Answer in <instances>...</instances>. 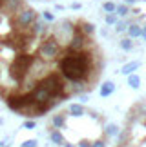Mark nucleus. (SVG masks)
I'll return each mask as SVG.
<instances>
[{"instance_id": "obj_13", "label": "nucleus", "mask_w": 146, "mask_h": 147, "mask_svg": "<svg viewBox=\"0 0 146 147\" xmlns=\"http://www.w3.org/2000/svg\"><path fill=\"white\" fill-rule=\"evenodd\" d=\"M121 47L124 49V51H132L133 44H132V40H130V38H124V40H121Z\"/></svg>"}, {"instance_id": "obj_12", "label": "nucleus", "mask_w": 146, "mask_h": 147, "mask_svg": "<svg viewBox=\"0 0 146 147\" xmlns=\"http://www.w3.org/2000/svg\"><path fill=\"white\" fill-rule=\"evenodd\" d=\"M53 125L60 129V127H64V115H55L53 116Z\"/></svg>"}, {"instance_id": "obj_14", "label": "nucleus", "mask_w": 146, "mask_h": 147, "mask_svg": "<svg viewBox=\"0 0 146 147\" xmlns=\"http://www.w3.org/2000/svg\"><path fill=\"white\" fill-rule=\"evenodd\" d=\"M106 134H108V136H113V134H117V125L110 123V125L106 127Z\"/></svg>"}, {"instance_id": "obj_11", "label": "nucleus", "mask_w": 146, "mask_h": 147, "mask_svg": "<svg viewBox=\"0 0 146 147\" xmlns=\"http://www.w3.org/2000/svg\"><path fill=\"white\" fill-rule=\"evenodd\" d=\"M128 35H130L132 38H137V36H141V27H139V26H135V24H133V26H130V27H128Z\"/></svg>"}, {"instance_id": "obj_24", "label": "nucleus", "mask_w": 146, "mask_h": 147, "mask_svg": "<svg viewBox=\"0 0 146 147\" xmlns=\"http://www.w3.org/2000/svg\"><path fill=\"white\" fill-rule=\"evenodd\" d=\"M126 4H135V0H124Z\"/></svg>"}, {"instance_id": "obj_20", "label": "nucleus", "mask_w": 146, "mask_h": 147, "mask_svg": "<svg viewBox=\"0 0 146 147\" xmlns=\"http://www.w3.org/2000/svg\"><path fill=\"white\" fill-rule=\"evenodd\" d=\"M91 147H106V144L102 142V140H99V142H95V144H93Z\"/></svg>"}, {"instance_id": "obj_25", "label": "nucleus", "mask_w": 146, "mask_h": 147, "mask_svg": "<svg viewBox=\"0 0 146 147\" xmlns=\"http://www.w3.org/2000/svg\"><path fill=\"white\" fill-rule=\"evenodd\" d=\"M62 145H64V147H73V145H71V144H66V142H64V144H62Z\"/></svg>"}, {"instance_id": "obj_17", "label": "nucleus", "mask_w": 146, "mask_h": 147, "mask_svg": "<svg viewBox=\"0 0 146 147\" xmlns=\"http://www.w3.org/2000/svg\"><path fill=\"white\" fill-rule=\"evenodd\" d=\"M33 127H35V122L33 120H26L24 122V129H33Z\"/></svg>"}, {"instance_id": "obj_5", "label": "nucleus", "mask_w": 146, "mask_h": 147, "mask_svg": "<svg viewBox=\"0 0 146 147\" xmlns=\"http://www.w3.org/2000/svg\"><path fill=\"white\" fill-rule=\"evenodd\" d=\"M77 27L81 29L84 35H93V31H95V26L93 24H89V22H84V20H81V22H77Z\"/></svg>"}, {"instance_id": "obj_22", "label": "nucleus", "mask_w": 146, "mask_h": 147, "mask_svg": "<svg viewBox=\"0 0 146 147\" xmlns=\"http://www.w3.org/2000/svg\"><path fill=\"white\" fill-rule=\"evenodd\" d=\"M141 35L144 36V40H146V27H144V29H141Z\"/></svg>"}, {"instance_id": "obj_23", "label": "nucleus", "mask_w": 146, "mask_h": 147, "mask_svg": "<svg viewBox=\"0 0 146 147\" xmlns=\"http://www.w3.org/2000/svg\"><path fill=\"white\" fill-rule=\"evenodd\" d=\"M81 147H91V145H89V144H86V142H82V144H81Z\"/></svg>"}, {"instance_id": "obj_1", "label": "nucleus", "mask_w": 146, "mask_h": 147, "mask_svg": "<svg viewBox=\"0 0 146 147\" xmlns=\"http://www.w3.org/2000/svg\"><path fill=\"white\" fill-rule=\"evenodd\" d=\"M91 62H93L91 53H86V51L73 53V51H68L59 62L60 75L70 82L81 84L84 80H88V75L91 71Z\"/></svg>"}, {"instance_id": "obj_15", "label": "nucleus", "mask_w": 146, "mask_h": 147, "mask_svg": "<svg viewBox=\"0 0 146 147\" xmlns=\"http://www.w3.org/2000/svg\"><path fill=\"white\" fill-rule=\"evenodd\" d=\"M115 11H117V15H121V16L128 15V7H126V5H117V7H115Z\"/></svg>"}, {"instance_id": "obj_21", "label": "nucleus", "mask_w": 146, "mask_h": 147, "mask_svg": "<svg viewBox=\"0 0 146 147\" xmlns=\"http://www.w3.org/2000/svg\"><path fill=\"white\" fill-rule=\"evenodd\" d=\"M44 18H46V20H53V15L49 13V11H46V13H44Z\"/></svg>"}, {"instance_id": "obj_9", "label": "nucleus", "mask_w": 146, "mask_h": 147, "mask_svg": "<svg viewBox=\"0 0 146 147\" xmlns=\"http://www.w3.org/2000/svg\"><path fill=\"white\" fill-rule=\"evenodd\" d=\"M70 113H71L73 116H82V115H84V107H82L81 104H71Z\"/></svg>"}, {"instance_id": "obj_6", "label": "nucleus", "mask_w": 146, "mask_h": 147, "mask_svg": "<svg viewBox=\"0 0 146 147\" xmlns=\"http://www.w3.org/2000/svg\"><path fill=\"white\" fill-rule=\"evenodd\" d=\"M113 91H115V84L113 82H104L102 86H100V96H110Z\"/></svg>"}, {"instance_id": "obj_8", "label": "nucleus", "mask_w": 146, "mask_h": 147, "mask_svg": "<svg viewBox=\"0 0 146 147\" xmlns=\"http://www.w3.org/2000/svg\"><path fill=\"white\" fill-rule=\"evenodd\" d=\"M139 65H141L139 62H130V64H126V65H124V67L121 69V73H122V75H132V73L135 71Z\"/></svg>"}, {"instance_id": "obj_16", "label": "nucleus", "mask_w": 146, "mask_h": 147, "mask_svg": "<svg viewBox=\"0 0 146 147\" xmlns=\"http://www.w3.org/2000/svg\"><path fill=\"white\" fill-rule=\"evenodd\" d=\"M102 7H104V11H108V13H113V11H115V7H117V5H115L113 2H106V4L102 5Z\"/></svg>"}, {"instance_id": "obj_4", "label": "nucleus", "mask_w": 146, "mask_h": 147, "mask_svg": "<svg viewBox=\"0 0 146 147\" xmlns=\"http://www.w3.org/2000/svg\"><path fill=\"white\" fill-rule=\"evenodd\" d=\"M60 53V44L55 40V38H48L46 42L40 46V56L42 58H46V60H53V58H57Z\"/></svg>"}, {"instance_id": "obj_2", "label": "nucleus", "mask_w": 146, "mask_h": 147, "mask_svg": "<svg viewBox=\"0 0 146 147\" xmlns=\"http://www.w3.org/2000/svg\"><path fill=\"white\" fill-rule=\"evenodd\" d=\"M31 64H33V56L31 55H20V56H16V58L13 60V64H11V67H9L11 78H13L16 84H22V80L26 78L27 71H29Z\"/></svg>"}, {"instance_id": "obj_10", "label": "nucleus", "mask_w": 146, "mask_h": 147, "mask_svg": "<svg viewBox=\"0 0 146 147\" xmlns=\"http://www.w3.org/2000/svg\"><path fill=\"white\" fill-rule=\"evenodd\" d=\"M51 142H53V144H57V145H62L66 140H64V136H62V134H60L59 131H53V133H51Z\"/></svg>"}, {"instance_id": "obj_18", "label": "nucleus", "mask_w": 146, "mask_h": 147, "mask_svg": "<svg viewBox=\"0 0 146 147\" xmlns=\"http://www.w3.org/2000/svg\"><path fill=\"white\" fill-rule=\"evenodd\" d=\"M22 147H37V140H27V142H24Z\"/></svg>"}, {"instance_id": "obj_3", "label": "nucleus", "mask_w": 146, "mask_h": 147, "mask_svg": "<svg viewBox=\"0 0 146 147\" xmlns=\"http://www.w3.org/2000/svg\"><path fill=\"white\" fill-rule=\"evenodd\" d=\"M33 22H37V11L33 7L24 5V7L15 15V24L18 26L20 29H27L29 26H33Z\"/></svg>"}, {"instance_id": "obj_19", "label": "nucleus", "mask_w": 146, "mask_h": 147, "mask_svg": "<svg viewBox=\"0 0 146 147\" xmlns=\"http://www.w3.org/2000/svg\"><path fill=\"white\" fill-rule=\"evenodd\" d=\"M106 22H108V24H115V16L113 15H108V16H106Z\"/></svg>"}, {"instance_id": "obj_7", "label": "nucleus", "mask_w": 146, "mask_h": 147, "mask_svg": "<svg viewBox=\"0 0 146 147\" xmlns=\"http://www.w3.org/2000/svg\"><path fill=\"white\" fill-rule=\"evenodd\" d=\"M128 86H130L132 89H139L141 87V78H139L137 75H128Z\"/></svg>"}]
</instances>
